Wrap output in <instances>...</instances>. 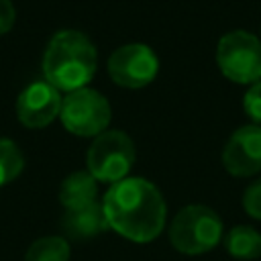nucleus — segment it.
Returning <instances> with one entry per match:
<instances>
[{
  "instance_id": "f257e3e1",
  "label": "nucleus",
  "mask_w": 261,
  "mask_h": 261,
  "mask_svg": "<svg viewBox=\"0 0 261 261\" xmlns=\"http://www.w3.org/2000/svg\"><path fill=\"white\" fill-rule=\"evenodd\" d=\"M102 208L110 230L133 243H151L165 228L163 194L145 177H124L112 184L102 198Z\"/></svg>"
},
{
  "instance_id": "f03ea898",
  "label": "nucleus",
  "mask_w": 261,
  "mask_h": 261,
  "mask_svg": "<svg viewBox=\"0 0 261 261\" xmlns=\"http://www.w3.org/2000/svg\"><path fill=\"white\" fill-rule=\"evenodd\" d=\"M98 69V51L88 35L73 29L57 31L43 53L45 82L59 92L86 88Z\"/></svg>"
},
{
  "instance_id": "7ed1b4c3",
  "label": "nucleus",
  "mask_w": 261,
  "mask_h": 261,
  "mask_svg": "<svg viewBox=\"0 0 261 261\" xmlns=\"http://www.w3.org/2000/svg\"><path fill=\"white\" fill-rule=\"evenodd\" d=\"M224 226L216 210L204 204L184 206L169 224V241L184 255H204L224 237Z\"/></svg>"
},
{
  "instance_id": "20e7f679",
  "label": "nucleus",
  "mask_w": 261,
  "mask_h": 261,
  "mask_svg": "<svg viewBox=\"0 0 261 261\" xmlns=\"http://www.w3.org/2000/svg\"><path fill=\"white\" fill-rule=\"evenodd\" d=\"M135 157H137V149L133 139L124 130L108 128L98 137H94L86 155V165L88 171L96 177V181L112 186L128 177L135 165Z\"/></svg>"
},
{
  "instance_id": "39448f33",
  "label": "nucleus",
  "mask_w": 261,
  "mask_h": 261,
  "mask_svg": "<svg viewBox=\"0 0 261 261\" xmlns=\"http://www.w3.org/2000/svg\"><path fill=\"white\" fill-rule=\"evenodd\" d=\"M220 73L234 84L261 82V39L249 31H230L216 45Z\"/></svg>"
},
{
  "instance_id": "423d86ee",
  "label": "nucleus",
  "mask_w": 261,
  "mask_h": 261,
  "mask_svg": "<svg viewBox=\"0 0 261 261\" xmlns=\"http://www.w3.org/2000/svg\"><path fill=\"white\" fill-rule=\"evenodd\" d=\"M59 120L75 137H98L108 130L112 108L104 94L86 86L63 96Z\"/></svg>"
},
{
  "instance_id": "0eeeda50",
  "label": "nucleus",
  "mask_w": 261,
  "mask_h": 261,
  "mask_svg": "<svg viewBox=\"0 0 261 261\" xmlns=\"http://www.w3.org/2000/svg\"><path fill=\"white\" fill-rule=\"evenodd\" d=\"M159 71V59L155 51L143 43H128L118 47L108 59L110 80L126 90H139L149 86Z\"/></svg>"
},
{
  "instance_id": "6e6552de",
  "label": "nucleus",
  "mask_w": 261,
  "mask_h": 261,
  "mask_svg": "<svg viewBox=\"0 0 261 261\" xmlns=\"http://www.w3.org/2000/svg\"><path fill=\"white\" fill-rule=\"evenodd\" d=\"M61 92L45 80L29 84L16 98V116L27 128H45L61 112Z\"/></svg>"
},
{
  "instance_id": "1a4fd4ad",
  "label": "nucleus",
  "mask_w": 261,
  "mask_h": 261,
  "mask_svg": "<svg viewBox=\"0 0 261 261\" xmlns=\"http://www.w3.org/2000/svg\"><path fill=\"white\" fill-rule=\"evenodd\" d=\"M222 165L234 177H251L261 171V126L243 124L222 149Z\"/></svg>"
},
{
  "instance_id": "9d476101",
  "label": "nucleus",
  "mask_w": 261,
  "mask_h": 261,
  "mask_svg": "<svg viewBox=\"0 0 261 261\" xmlns=\"http://www.w3.org/2000/svg\"><path fill=\"white\" fill-rule=\"evenodd\" d=\"M61 228L67 239L71 241H90L94 237H100L102 232L110 230L102 202H92L88 206L65 210L61 218Z\"/></svg>"
},
{
  "instance_id": "9b49d317",
  "label": "nucleus",
  "mask_w": 261,
  "mask_h": 261,
  "mask_svg": "<svg viewBox=\"0 0 261 261\" xmlns=\"http://www.w3.org/2000/svg\"><path fill=\"white\" fill-rule=\"evenodd\" d=\"M96 196H98V181L88 169L69 173L59 188V202L65 210L88 206L96 202Z\"/></svg>"
},
{
  "instance_id": "f8f14e48",
  "label": "nucleus",
  "mask_w": 261,
  "mask_h": 261,
  "mask_svg": "<svg viewBox=\"0 0 261 261\" xmlns=\"http://www.w3.org/2000/svg\"><path fill=\"white\" fill-rule=\"evenodd\" d=\"M224 249L230 257L251 261L261 257V232L255 230L253 226L239 224L232 226L224 237Z\"/></svg>"
},
{
  "instance_id": "ddd939ff",
  "label": "nucleus",
  "mask_w": 261,
  "mask_h": 261,
  "mask_svg": "<svg viewBox=\"0 0 261 261\" xmlns=\"http://www.w3.org/2000/svg\"><path fill=\"white\" fill-rule=\"evenodd\" d=\"M69 241L63 237H41L24 253V261H69Z\"/></svg>"
},
{
  "instance_id": "4468645a",
  "label": "nucleus",
  "mask_w": 261,
  "mask_h": 261,
  "mask_svg": "<svg viewBox=\"0 0 261 261\" xmlns=\"http://www.w3.org/2000/svg\"><path fill=\"white\" fill-rule=\"evenodd\" d=\"M24 169V155L20 147L6 137H0V188L14 181Z\"/></svg>"
},
{
  "instance_id": "2eb2a0df",
  "label": "nucleus",
  "mask_w": 261,
  "mask_h": 261,
  "mask_svg": "<svg viewBox=\"0 0 261 261\" xmlns=\"http://www.w3.org/2000/svg\"><path fill=\"white\" fill-rule=\"evenodd\" d=\"M243 108H245V114L251 118V122L261 126V82L253 84L245 92V96H243Z\"/></svg>"
},
{
  "instance_id": "dca6fc26",
  "label": "nucleus",
  "mask_w": 261,
  "mask_h": 261,
  "mask_svg": "<svg viewBox=\"0 0 261 261\" xmlns=\"http://www.w3.org/2000/svg\"><path fill=\"white\" fill-rule=\"evenodd\" d=\"M243 208L251 218L261 220V177L255 179L243 194Z\"/></svg>"
},
{
  "instance_id": "f3484780",
  "label": "nucleus",
  "mask_w": 261,
  "mask_h": 261,
  "mask_svg": "<svg viewBox=\"0 0 261 261\" xmlns=\"http://www.w3.org/2000/svg\"><path fill=\"white\" fill-rule=\"evenodd\" d=\"M16 20V10L12 0H0V35L8 33L14 27Z\"/></svg>"
}]
</instances>
